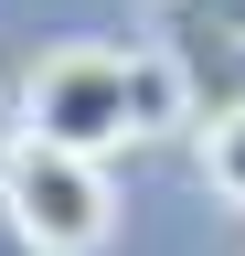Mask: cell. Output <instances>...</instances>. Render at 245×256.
<instances>
[{
	"label": "cell",
	"mask_w": 245,
	"mask_h": 256,
	"mask_svg": "<svg viewBox=\"0 0 245 256\" xmlns=\"http://www.w3.org/2000/svg\"><path fill=\"white\" fill-rule=\"evenodd\" d=\"M192 86H181L171 54H117V43H53L32 75H21V139H53V150H128V139H160L181 128Z\"/></svg>",
	"instance_id": "6da1fadb"
},
{
	"label": "cell",
	"mask_w": 245,
	"mask_h": 256,
	"mask_svg": "<svg viewBox=\"0 0 245 256\" xmlns=\"http://www.w3.org/2000/svg\"><path fill=\"white\" fill-rule=\"evenodd\" d=\"M0 214H11V235L32 256H96L107 224H117V182H107V160L11 128L0 139Z\"/></svg>",
	"instance_id": "7a4b0ae2"
},
{
	"label": "cell",
	"mask_w": 245,
	"mask_h": 256,
	"mask_svg": "<svg viewBox=\"0 0 245 256\" xmlns=\"http://www.w3.org/2000/svg\"><path fill=\"white\" fill-rule=\"evenodd\" d=\"M203 182L224 192V203H245V96L203 118Z\"/></svg>",
	"instance_id": "3957f363"
},
{
	"label": "cell",
	"mask_w": 245,
	"mask_h": 256,
	"mask_svg": "<svg viewBox=\"0 0 245 256\" xmlns=\"http://www.w3.org/2000/svg\"><path fill=\"white\" fill-rule=\"evenodd\" d=\"M192 11H213L224 32H245V0H192Z\"/></svg>",
	"instance_id": "277c9868"
}]
</instances>
